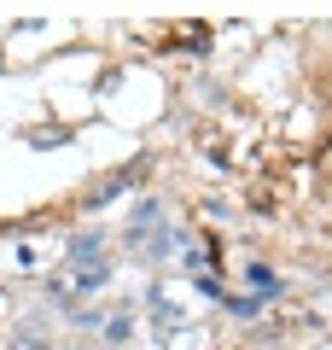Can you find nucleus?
I'll use <instances>...</instances> for the list:
<instances>
[{
	"instance_id": "nucleus-1",
	"label": "nucleus",
	"mask_w": 332,
	"mask_h": 350,
	"mask_svg": "<svg viewBox=\"0 0 332 350\" xmlns=\"http://www.w3.org/2000/svg\"><path fill=\"white\" fill-rule=\"evenodd\" d=\"M70 257H76V262H87V257H99V239H76V245H70Z\"/></svg>"
},
{
	"instance_id": "nucleus-2",
	"label": "nucleus",
	"mask_w": 332,
	"mask_h": 350,
	"mask_svg": "<svg viewBox=\"0 0 332 350\" xmlns=\"http://www.w3.org/2000/svg\"><path fill=\"white\" fill-rule=\"evenodd\" d=\"M105 338H111V345H123V338H128V315H117V321L105 327Z\"/></svg>"
}]
</instances>
